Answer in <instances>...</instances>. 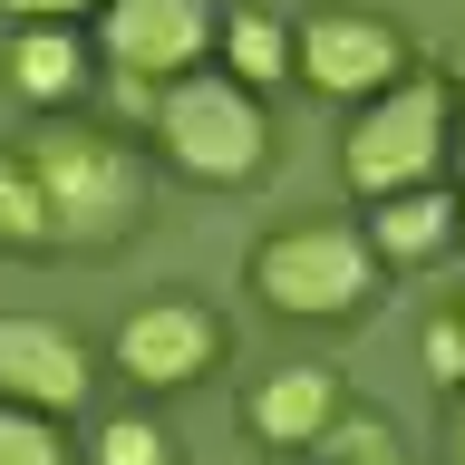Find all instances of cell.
Instances as JSON below:
<instances>
[{
    "label": "cell",
    "mask_w": 465,
    "mask_h": 465,
    "mask_svg": "<svg viewBox=\"0 0 465 465\" xmlns=\"http://www.w3.org/2000/svg\"><path fill=\"white\" fill-rule=\"evenodd\" d=\"M0 465H68V446L39 407H0Z\"/></svg>",
    "instance_id": "15"
},
{
    "label": "cell",
    "mask_w": 465,
    "mask_h": 465,
    "mask_svg": "<svg viewBox=\"0 0 465 465\" xmlns=\"http://www.w3.org/2000/svg\"><path fill=\"white\" fill-rule=\"evenodd\" d=\"M427 369H436V378H465V311H446V320L427 330Z\"/></svg>",
    "instance_id": "16"
},
{
    "label": "cell",
    "mask_w": 465,
    "mask_h": 465,
    "mask_svg": "<svg viewBox=\"0 0 465 465\" xmlns=\"http://www.w3.org/2000/svg\"><path fill=\"white\" fill-rule=\"evenodd\" d=\"M10 87H20L29 107H68L87 87V49L68 20H20V39H10Z\"/></svg>",
    "instance_id": "11"
},
{
    "label": "cell",
    "mask_w": 465,
    "mask_h": 465,
    "mask_svg": "<svg viewBox=\"0 0 465 465\" xmlns=\"http://www.w3.org/2000/svg\"><path fill=\"white\" fill-rule=\"evenodd\" d=\"M456 465H465V398H456Z\"/></svg>",
    "instance_id": "19"
},
{
    "label": "cell",
    "mask_w": 465,
    "mask_h": 465,
    "mask_svg": "<svg viewBox=\"0 0 465 465\" xmlns=\"http://www.w3.org/2000/svg\"><path fill=\"white\" fill-rule=\"evenodd\" d=\"M0 242H10V252H49L58 242L49 232V194H39V174H29L20 145L0 155Z\"/></svg>",
    "instance_id": "13"
},
{
    "label": "cell",
    "mask_w": 465,
    "mask_h": 465,
    "mask_svg": "<svg viewBox=\"0 0 465 465\" xmlns=\"http://www.w3.org/2000/svg\"><path fill=\"white\" fill-rule=\"evenodd\" d=\"M369 282H378L369 232H359V223H330V213L282 223L252 252V291L272 301V311H291V320H349L359 301H369Z\"/></svg>",
    "instance_id": "4"
},
{
    "label": "cell",
    "mask_w": 465,
    "mask_h": 465,
    "mask_svg": "<svg viewBox=\"0 0 465 465\" xmlns=\"http://www.w3.org/2000/svg\"><path fill=\"white\" fill-rule=\"evenodd\" d=\"M0 10H20V20H78L87 0H0ZM97 10H107V0H97Z\"/></svg>",
    "instance_id": "17"
},
{
    "label": "cell",
    "mask_w": 465,
    "mask_h": 465,
    "mask_svg": "<svg viewBox=\"0 0 465 465\" xmlns=\"http://www.w3.org/2000/svg\"><path fill=\"white\" fill-rule=\"evenodd\" d=\"M340 417V369H320V359H291L252 388V436L262 446H320Z\"/></svg>",
    "instance_id": "9"
},
{
    "label": "cell",
    "mask_w": 465,
    "mask_h": 465,
    "mask_svg": "<svg viewBox=\"0 0 465 465\" xmlns=\"http://www.w3.org/2000/svg\"><path fill=\"white\" fill-rule=\"evenodd\" d=\"M456 311H465V301H456Z\"/></svg>",
    "instance_id": "22"
},
{
    "label": "cell",
    "mask_w": 465,
    "mask_h": 465,
    "mask_svg": "<svg viewBox=\"0 0 465 465\" xmlns=\"http://www.w3.org/2000/svg\"><path fill=\"white\" fill-rule=\"evenodd\" d=\"M213 349H223V330L184 291H155V301H136V311L116 320V369L136 378V388H184V378L213 369Z\"/></svg>",
    "instance_id": "6"
},
{
    "label": "cell",
    "mask_w": 465,
    "mask_h": 465,
    "mask_svg": "<svg viewBox=\"0 0 465 465\" xmlns=\"http://www.w3.org/2000/svg\"><path fill=\"white\" fill-rule=\"evenodd\" d=\"M456 78H465V49H456Z\"/></svg>",
    "instance_id": "21"
},
{
    "label": "cell",
    "mask_w": 465,
    "mask_h": 465,
    "mask_svg": "<svg viewBox=\"0 0 465 465\" xmlns=\"http://www.w3.org/2000/svg\"><path fill=\"white\" fill-rule=\"evenodd\" d=\"M340 465H407L398 446H369V456H340Z\"/></svg>",
    "instance_id": "18"
},
{
    "label": "cell",
    "mask_w": 465,
    "mask_h": 465,
    "mask_svg": "<svg viewBox=\"0 0 465 465\" xmlns=\"http://www.w3.org/2000/svg\"><path fill=\"white\" fill-rule=\"evenodd\" d=\"M0 398L10 407H39V417H58V407L87 398V340H68L58 320H0Z\"/></svg>",
    "instance_id": "8"
},
{
    "label": "cell",
    "mask_w": 465,
    "mask_h": 465,
    "mask_svg": "<svg viewBox=\"0 0 465 465\" xmlns=\"http://www.w3.org/2000/svg\"><path fill=\"white\" fill-rule=\"evenodd\" d=\"M155 136H165V155L194 184H252L262 155H272V116H262V97L242 78H203V68H184V78L155 87V116H145Z\"/></svg>",
    "instance_id": "3"
},
{
    "label": "cell",
    "mask_w": 465,
    "mask_h": 465,
    "mask_svg": "<svg viewBox=\"0 0 465 465\" xmlns=\"http://www.w3.org/2000/svg\"><path fill=\"white\" fill-rule=\"evenodd\" d=\"M456 223H465V213H456L446 184H407V194H378L359 232H369L378 262H436L446 242H456Z\"/></svg>",
    "instance_id": "10"
},
{
    "label": "cell",
    "mask_w": 465,
    "mask_h": 465,
    "mask_svg": "<svg viewBox=\"0 0 465 465\" xmlns=\"http://www.w3.org/2000/svg\"><path fill=\"white\" fill-rule=\"evenodd\" d=\"M97 465H174V436L155 417H107L97 427Z\"/></svg>",
    "instance_id": "14"
},
{
    "label": "cell",
    "mask_w": 465,
    "mask_h": 465,
    "mask_svg": "<svg viewBox=\"0 0 465 465\" xmlns=\"http://www.w3.org/2000/svg\"><path fill=\"white\" fill-rule=\"evenodd\" d=\"M291 68L320 97H378V87L407 78V39L378 10H311V20L291 29Z\"/></svg>",
    "instance_id": "5"
},
{
    "label": "cell",
    "mask_w": 465,
    "mask_h": 465,
    "mask_svg": "<svg viewBox=\"0 0 465 465\" xmlns=\"http://www.w3.org/2000/svg\"><path fill=\"white\" fill-rule=\"evenodd\" d=\"M456 155H465V116H456Z\"/></svg>",
    "instance_id": "20"
},
{
    "label": "cell",
    "mask_w": 465,
    "mask_h": 465,
    "mask_svg": "<svg viewBox=\"0 0 465 465\" xmlns=\"http://www.w3.org/2000/svg\"><path fill=\"white\" fill-rule=\"evenodd\" d=\"M446 155H456V87L446 78H398L378 97H359L340 174H349V194L378 203V194H407V184H436Z\"/></svg>",
    "instance_id": "1"
},
{
    "label": "cell",
    "mask_w": 465,
    "mask_h": 465,
    "mask_svg": "<svg viewBox=\"0 0 465 465\" xmlns=\"http://www.w3.org/2000/svg\"><path fill=\"white\" fill-rule=\"evenodd\" d=\"M20 155H29V174H39V194H49V232L58 242H87V252L126 242V223H136V203H145V174H136V155H126L107 126H39Z\"/></svg>",
    "instance_id": "2"
},
{
    "label": "cell",
    "mask_w": 465,
    "mask_h": 465,
    "mask_svg": "<svg viewBox=\"0 0 465 465\" xmlns=\"http://www.w3.org/2000/svg\"><path fill=\"white\" fill-rule=\"evenodd\" d=\"M97 39H107L116 78L165 87V78H184V68L213 49V10H203V0H107Z\"/></svg>",
    "instance_id": "7"
},
{
    "label": "cell",
    "mask_w": 465,
    "mask_h": 465,
    "mask_svg": "<svg viewBox=\"0 0 465 465\" xmlns=\"http://www.w3.org/2000/svg\"><path fill=\"white\" fill-rule=\"evenodd\" d=\"M213 39H223V68L242 87H262V78H291V29L272 20V10H232L223 29H213Z\"/></svg>",
    "instance_id": "12"
}]
</instances>
